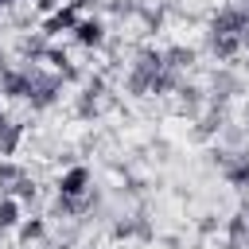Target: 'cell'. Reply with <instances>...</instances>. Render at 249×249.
Returning a JSON list of instances; mask_svg holds the SVG:
<instances>
[{
  "label": "cell",
  "mask_w": 249,
  "mask_h": 249,
  "mask_svg": "<svg viewBox=\"0 0 249 249\" xmlns=\"http://www.w3.org/2000/svg\"><path fill=\"white\" fill-rule=\"evenodd\" d=\"M19 179H23V167H19V163H8V160H4V163H0V198H4V195H12Z\"/></svg>",
  "instance_id": "cell-11"
},
{
  "label": "cell",
  "mask_w": 249,
  "mask_h": 249,
  "mask_svg": "<svg viewBox=\"0 0 249 249\" xmlns=\"http://www.w3.org/2000/svg\"><path fill=\"white\" fill-rule=\"evenodd\" d=\"M35 8L51 16V12H58V8H62V0H35Z\"/></svg>",
  "instance_id": "cell-16"
},
{
  "label": "cell",
  "mask_w": 249,
  "mask_h": 249,
  "mask_svg": "<svg viewBox=\"0 0 249 249\" xmlns=\"http://www.w3.org/2000/svg\"><path fill=\"white\" fill-rule=\"evenodd\" d=\"M43 233H47V222H43V218H23V222H19V241H23V245L43 241Z\"/></svg>",
  "instance_id": "cell-13"
},
{
  "label": "cell",
  "mask_w": 249,
  "mask_h": 249,
  "mask_svg": "<svg viewBox=\"0 0 249 249\" xmlns=\"http://www.w3.org/2000/svg\"><path fill=\"white\" fill-rule=\"evenodd\" d=\"M0 121H4V109H0Z\"/></svg>",
  "instance_id": "cell-18"
},
{
  "label": "cell",
  "mask_w": 249,
  "mask_h": 249,
  "mask_svg": "<svg viewBox=\"0 0 249 249\" xmlns=\"http://www.w3.org/2000/svg\"><path fill=\"white\" fill-rule=\"evenodd\" d=\"M78 8H70V4H62L58 12H51L47 19H43V35H62V31H70L74 35V27H78Z\"/></svg>",
  "instance_id": "cell-5"
},
{
  "label": "cell",
  "mask_w": 249,
  "mask_h": 249,
  "mask_svg": "<svg viewBox=\"0 0 249 249\" xmlns=\"http://www.w3.org/2000/svg\"><path fill=\"white\" fill-rule=\"evenodd\" d=\"M113 233H117V237H148V233H152V226H148L144 218H124V222H117V226H113Z\"/></svg>",
  "instance_id": "cell-10"
},
{
  "label": "cell",
  "mask_w": 249,
  "mask_h": 249,
  "mask_svg": "<svg viewBox=\"0 0 249 249\" xmlns=\"http://www.w3.org/2000/svg\"><path fill=\"white\" fill-rule=\"evenodd\" d=\"M74 43H82V47H101L105 43V23L97 19V16H82L78 19V27H74Z\"/></svg>",
  "instance_id": "cell-6"
},
{
  "label": "cell",
  "mask_w": 249,
  "mask_h": 249,
  "mask_svg": "<svg viewBox=\"0 0 249 249\" xmlns=\"http://www.w3.org/2000/svg\"><path fill=\"white\" fill-rule=\"evenodd\" d=\"M0 93L4 97H12V101H27V93H31V66H8L4 74H0Z\"/></svg>",
  "instance_id": "cell-3"
},
{
  "label": "cell",
  "mask_w": 249,
  "mask_h": 249,
  "mask_svg": "<svg viewBox=\"0 0 249 249\" xmlns=\"http://www.w3.org/2000/svg\"><path fill=\"white\" fill-rule=\"evenodd\" d=\"M12 226H19V198L4 195V198H0V233L12 230Z\"/></svg>",
  "instance_id": "cell-12"
},
{
  "label": "cell",
  "mask_w": 249,
  "mask_h": 249,
  "mask_svg": "<svg viewBox=\"0 0 249 249\" xmlns=\"http://www.w3.org/2000/svg\"><path fill=\"white\" fill-rule=\"evenodd\" d=\"M12 4H16V0H0V8H12Z\"/></svg>",
  "instance_id": "cell-17"
},
{
  "label": "cell",
  "mask_w": 249,
  "mask_h": 249,
  "mask_svg": "<svg viewBox=\"0 0 249 249\" xmlns=\"http://www.w3.org/2000/svg\"><path fill=\"white\" fill-rule=\"evenodd\" d=\"M233 187H249V152H218L214 156Z\"/></svg>",
  "instance_id": "cell-4"
},
{
  "label": "cell",
  "mask_w": 249,
  "mask_h": 249,
  "mask_svg": "<svg viewBox=\"0 0 249 249\" xmlns=\"http://www.w3.org/2000/svg\"><path fill=\"white\" fill-rule=\"evenodd\" d=\"M47 62H51V66H54V70H58V74H62V70H66V66H74V62H70V58H66V51H58V47H47Z\"/></svg>",
  "instance_id": "cell-14"
},
{
  "label": "cell",
  "mask_w": 249,
  "mask_h": 249,
  "mask_svg": "<svg viewBox=\"0 0 249 249\" xmlns=\"http://www.w3.org/2000/svg\"><path fill=\"white\" fill-rule=\"evenodd\" d=\"M58 97H62V78H58V74H43V70L31 66V93H27V105H31V109H51Z\"/></svg>",
  "instance_id": "cell-1"
},
{
  "label": "cell",
  "mask_w": 249,
  "mask_h": 249,
  "mask_svg": "<svg viewBox=\"0 0 249 249\" xmlns=\"http://www.w3.org/2000/svg\"><path fill=\"white\" fill-rule=\"evenodd\" d=\"M93 175H89V167H82V163H70L62 175H58V195H66V198H86L93 187Z\"/></svg>",
  "instance_id": "cell-2"
},
{
  "label": "cell",
  "mask_w": 249,
  "mask_h": 249,
  "mask_svg": "<svg viewBox=\"0 0 249 249\" xmlns=\"http://www.w3.org/2000/svg\"><path fill=\"white\" fill-rule=\"evenodd\" d=\"M191 62H195V51H191V47H171V51H163V66L175 70V74L187 70Z\"/></svg>",
  "instance_id": "cell-9"
},
{
  "label": "cell",
  "mask_w": 249,
  "mask_h": 249,
  "mask_svg": "<svg viewBox=\"0 0 249 249\" xmlns=\"http://www.w3.org/2000/svg\"><path fill=\"white\" fill-rule=\"evenodd\" d=\"M206 39H210V51H214L218 58H233V54L245 47L237 35H206Z\"/></svg>",
  "instance_id": "cell-8"
},
{
  "label": "cell",
  "mask_w": 249,
  "mask_h": 249,
  "mask_svg": "<svg viewBox=\"0 0 249 249\" xmlns=\"http://www.w3.org/2000/svg\"><path fill=\"white\" fill-rule=\"evenodd\" d=\"M12 198H19V202H35V183L23 175V179L16 183V195H12Z\"/></svg>",
  "instance_id": "cell-15"
},
{
  "label": "cell",
  "mask_w": 249,
  "mask_h": 249,
  "mask_svg": "<svg viewBox=\"0 0 249 249\" xmlns=\"http://www.w3.org/2000/svg\"><path fill=\"white\" fill-rule=\"evenodd\" d=\"M19 140H23V124L12 121V117H4L0 121V156H12L19 148Z\"/></svg>",
  "instance_id": "cell-7"
}]
</instances>
